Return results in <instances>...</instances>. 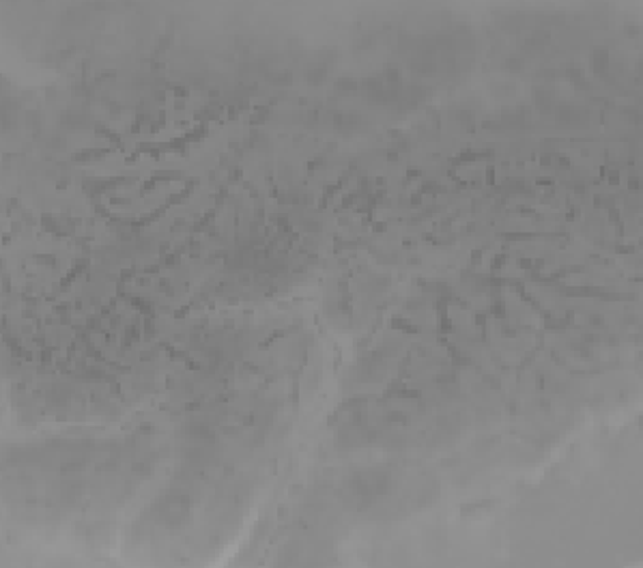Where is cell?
<instances>
[{"label":"cell","mask_w":643,"mask_h":568,"mask_svg":"<svg viewBox=\"0 0 643 568\" xmlns=\"http://www.w3.org/2000/svg\"><path fill=\"white\" fill-rule=\"evenodd\" d=\"M63 123L67 127H71V129H77V127H82L84 123H88V116H84L80 112H67L63 116Z\"/></svg>","instance_id":"obj_1"},{"label":"cell","mask_w":643,"mask_h":568,"mask_svg":"<svg viewBox=\"0 0 643 568\" xmlns=\"http://www.w3.org/2000/svg\"><path fill=\"white\" fill-rule=\"evenodd\" d=\"M308 82H312V84H319L325 80V75H327V71H325L323 65H314V67H310L308 69Z\"/></svg>","instance_id":"obj_2"}]
</instances>
